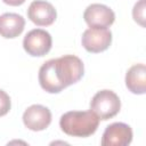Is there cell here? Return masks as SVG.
Instances as JSON below:
<instances>
[{
    "label": "cell",
    "instance_id": "obj_5",
    "mask_svg": "<svg viewBox=\"0 0 146 146\" xmlns=\"http://www.w3.org/2000/svg\"><path fill=\"white\" fill-rule=\"evenodd\" d=\"M83 48L89 52H102L106 50L112 43V32L108 29L89 27L81 38Z\"/></svg>",
    "mask_w": 146,
    "mask_h": 146
},
{
    "label": "cell",
    "instance_id": "obj_8",
    "mask_svg": "<svg viewBox=\"0 0 146 146\" xmlns=\"http://www.w3.org/2000/svg\"><path fill=\"white\" fill-rule=\"evenodd\" d=\"M132 141V129L123 122H114L106 127L100 144L103 146H127Z\"/></svg>",
    "mask_w": 146,
    "mask_h": 146
},
{
    "label": "cell",
    "instance_id": "obj_1",
    "mask_svg": "<svg viewBox=\"0 0 146 146\" xmlns=\"http://www.w3.org/2000/svg\"><path fill=\"white\" fill-rule=\"evenodd\" d=\"M84 73L82 60L74 55H64L43 63L39 70V83L49 94H58L76 83Z\"/></svg>",
    "mask_w": 146,
    "mask_h": 146
},
{
    "label": "cell",
    "instance_id": "obj_4",
    "mask_svg": "<svg viewBox=\"0 0 146 146\" xmlns=\"http://www.w3.org/2000/svg\"><path fill=\"white\" fill-rule=\"evenodd\" d=\"M52 44V39L49 32L42 29L31 30L23 40L24 50L33 57H42L47 55Z\"/></svg>",
    "mask_w": 146,
    "mask_h": 146
},
{
    "label": "cell",
    "instance_id": "obj_13",
    "mask_svg": "<svg viewBox=\"0 0 146 146\" xmlns=\"http://www.w3.org/2000/svg\"><path fill=\"white\" fill-rule=\"evenodd\" d=\"M10 107H11V100L9 95L2 89H0V116L6 115L9 112Z\"/></svg>",
    "mask_w": 146,
    "mask_h": 146
},
{
    "label": "cell",
    "instance_id": "obj_11",
    "mask_svg": "<svg viewBox=\"0 0 146 146\" xmlns=\"http://www.w3.org/2000/svg\"><path fill=\"white\" fill-rule=\"evenodd\" d=\"M125 86L129 91L136 95H144L146 91V66L135 64L125 73Z\"/></svg>",
    "mask_w": 146,
    "mask_h": 146
},
{
    "label": "cell",
    "instance_id": "obj_6",
    "mask_svg": "<svg viewBox=\"0 0 146 146\" xmlns=\"http://www.w3.org/2000/svg\"><path fill=\"white\" fill-rule=\"evenodd\" d=\"M83 18L89 27L107 29L114 23L115 14L106 5L91 3L86 8L83 13Z\"/></svg>",
    "mask_w": 146,
    "mask_h": 146
},
{
    "label": "cell",
    "instance_id": "obj_10",
    "mask_svg": "<svg viewBox=\"0 0 146 146\" xmlns=\"http://www.w3.org/2000/svg\"><path fill=\"white\" fill-rule=\"evenodd\" d=\"M25 26V19L22 15L15 13H5L0 15V35L5 39H14L22 34Z\"/></svg>",
    "mask_w": 146,
    "mask_h": 146
},
{
    "label": "cell",
    "instance_id": "obj_3",
    "mask_svg": "<svg viewBox=\"0 0 146 146\" xmlns=\"http://www.w3.org/2000/svg\"><path fill=\"white\" fill-rule=\"evenodd\" d=\"M120 108L121 100L119 96L108 89L96 92L90 102V110L103 121L114 117L120 112Z\"/></svg>",
    "mask_w": 146,
    "mask_h": 146
},
{
    "label": "cell",
    "instance_id": "obj_2",
    "mask_svg": "<svg viewBox=\"0 0 146 146\" xmlns=\"http://www.w3.org/2000/svg\"><path fill=\"white\" fill-rule=\"evenodd\" d=\"M99 119L91 111H70L64 113L59 120L63 132L72 137L86 138L94 135L98 128Z\"/></svg>",
    "mask_w": 146,
    "mask_h": 146
},
{
    "label": "cell",
    "instance_id": "obj_7",
    "mask_svg": "<svg viewBox=\"0 0 146 146\" xmlns=\"http://www.w3.org/2000/svg\"><path fill=\"white\" fill-rule=\"evenodd\" d=\"M50 122L51 112L43 105H31L23 113V123L32 131H42L49 127Z\"/></svg>",
    "mask_w": 146,
    "mask_h": 146
},
{
    "label": "cell",
    "instance_id": "obj_12",
    "mask_svg": "<svg viewBox=\"0 0 146 146\" xmlns=\"http://www.w3.org/2000/svg\"><path fill=\"white\" fill-rule=\"evenodd\" d=\"M132 17L140 26H145V0H139L135 3L132 9Z\"/></svg>",
    "mask_w": 146,
    "mask_h": 146
},
{
    "label": "cell",
    "instance_id": "obj_14",
    "mask_svg": "<svg viewBox=\"0 0 146 146\" xmlns=\"http://www.w3.org/2000/svg\"><path fill=\"white\" fill-rule=\"evenodd\" d=\"M6 5H9V6H21L25 2V0H2Z\"/></svg>",
    "mask_w": 146,
    "mask_h": 146
},
{
    "label": "cell",
    "instance_id": "obj_9",
    "mask_svg": "<svg viewBox=\"0 0 146 146\" xmlns=\"http://www.w3.org/2000/svg\"><path fill=\"white\" fill-rule=\"evenodd\" d=\"M29 19L38 26H49L57 17L55 7L46 0H34L27 9Z\"/></svg>",
    "mask_w": 146,
    "mask_h": 146
}]
</instances>
